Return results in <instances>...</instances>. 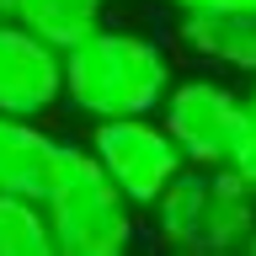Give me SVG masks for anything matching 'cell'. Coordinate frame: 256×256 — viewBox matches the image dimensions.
Segmentation results:
<instances>
[{"label":"cell","instance_id":"cell-1","mask_svg":"<svg viewBox=\"0 0 256 256\" xmlns=\"http://www.w3.org/2000/svg\"><path fill=\"white\" fill-rule=\"evenodd\" d=\"M64 59V102L80 118H134L155 112L171 86V54L134 27H102L59 54Z\"/></svg>","mask_w":256,"mask_h":256},{"label":"cell","instance_id":"cell-2","mask_svg":"<svg viewBox=\"0 0 256 256\" xmlns=\"http://www.w3.org/2000/svg\"><path fill=\"white\" fill-rule=\"evenodd\" d=\"M150 230L166 251L224 256L256 235V187L235 166H182L150 203Z\"/></svg>","mask_w":256,"mask_h":256},{"label":"cell","instance_id":"cell-3","mask_svg":"<svg viewBox=\"0 0 256 256\" xmlns=\"http://www.w3.org/2000/svg\"><path fill=\"white\" fill-rule=\"evenodd\" d=\"M43 219L59 256H123L139 240V208L107 182V171L86 144L70 139L43 192Z\"/></svg>","mask_w":256,"mask_h":256},{"label":"cell","instance_id":"cell-4","mask_svg":"<svg viewBox=\"0 0 256 256\" xmlns=\"http://www.w3.org/2000/svg\"><path fill=\"white\" fill-rule=\"evenodd\" d=\"M96 166L107 171V182L123 192L134 208H150L166 192L176 171H182V150L171 144V134L160 128L155 112H134V118H96L91 144Z\"/></svg>","mask_w":256,"mask_h":256},{"label":"cell","instance_id":"cell-5","mask_svg":"<svg viewBox=\"0 0 256 256\" xmlns=\"http://www.w3.org/2000/svg\"><path fill=\"white\" fill-rule=\"evenodd\" d=\"M155 118L182 150V166H230L240 134V91L214 75H187L166 86Z\"/></svg>","mask_w":256,"mask_h":256},{"label":"cell","instance_id":"cell-6","mask_svg":"<svg viewBox=\"0 0 256 256\" xmlns=\"http://www.w3.org/2000/svg\"><path fill=\"white\" fill-rule=\"evenodd\" d=\"M64 102V59L16 16H0V112L43 118Z\"/></svg>","mask_w":256,"mask_h":256},{"label":"cell","instance_id":"cell-7","mask_svg":"<svg viewBox=\"0 0 256 256\" xmlns=\"http://www.w3.org/2000/svg\"><path fill=\"white\" fill-rule=\"evenodd\" d=\"M64 139H54L38 118H11L0 112V192L16 198H38L43 203L48 182L59 171Z\"/></svg>","mask_w":256,"mask_h":256},{"label":"cell","instance_id":"cell-8","mask_svg":"<svg viewBox=\"0 0 256 256\" xmlns=\"http://www.w3.org/2000/svg\"><path fill=\"white\" fill-rule=\"evenodd\" d=\"M176 43L192 59L256 80V16H176Z\"/></svg>","mask_w":256,"mask_h":256},{"label":"cell","instance_id":"cell-9","mask_svg":"<svg viewBox=\"0 0 256 256\" xmlns=\"http://www.w3.org/2000/svg\"><path fill=\"white\" fill-rule=\"evenodd\" d=\"M102 16H107V0H22L16 6V22L59 54L70 43H80L86 32H96Z\"/></svg>","mask_w":256,"mask_h":256},{"label":"cell","instance_id":"cell-10","mask_svg":"<svg viewBox=\"0 0 256 256\" xmlns=\"http://www.w3.org/2000/svg\"><path fill=\"white\" fill-rule=\"evenodd\" d=\"M48 251H54V240H48L43 203L0 192V256H48Z\"/></svg>","mask_w":256,"mask_h":256},{"label":"cell","instance_id":"cell-11","mask_svg":"<svg viewBox=\"0 0 256 256\" xmlns=\"http://www.w3.org/2000/svg\"><path fill=\"white\" fill-rule=\"evenodd\" d=\"M230 166L256 187V80L251 91H240V134H235V150H230Z\"/></svg>","mask_w":256,"mask_h":256},{"label":"cell","instance_id":"cell-12","mask_svg":"<svg viewBox=\"0 0 256 256\" xmlns=\"http://www.w3.org/2000/svg\"><path fill=\"white\" fill-rule=\"evenodd\" d=\"M176 16H256V0H171Z\"/></svg>","mask_w":256,"mask_h":256},{"label":"cell","instance_id":"cell-13","mask_svg":"<svg viewBox=\"0 0 256 256\" xmlns=\"http://www.w3.org/2000/svg\"><path fill=\"white\" fill-rule=\"evenodd\" d=\"M16 6H22V0H0V16H16Z\"/></svg>","mask_w":256,"mask_h":256},{"label":"cell","instance_id":"cell-14","mask_svg":"<svg viewBox=\"0 0 256 256\" xmlns=\"http://www.w3.org/2000/svg\"><path fill=\"white\" fill-rule=\"evenodd\" d=\"M246 251H256V235H251V246H246Z\"/></svg>","mask_w":256,"mask_h":256}]
</instances>
